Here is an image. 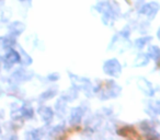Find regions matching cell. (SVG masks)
Returning <instances> with one entry per match:
<instances>
[{
	"mask_svg": "<svg viewBox=\"0 0 160 140\" xmlns=\"http://www.w3.org/2000/svg\"><path fill=\"white\" fill-rule=\"evenodd\" d=\"M121 65L120 62L118 61L116 59H111V60H108L107 62L104 64L103 66V70L107 75L112 77H118L120 76L121 74Z\"/></svg>",
	"mask_w": 160,
	"mask_h": 140,
	"instance_id": "1",
	"label": "cell"
},
{
	"mask_svg": "<svg viewBox=\"0 0 160 140\" xmlns=\"http://www.w3.org/2000/svg\"><path fill=\"white\" fill-rule=\"evenodd\" d=\"M21 60L20 54L14 51H10L5 57V65L7 68H11L14 62H19Z\"/></svg>",
	"mask_w": 160,
	"mask_h": 140,
	"instance_id": "2",
	"label": "cell"
},
{
	"mask_svg": "<svg viewBox=\"0 0 160 140\" xmlns=\"http://www.w3.org/2000/svg\"><path fill=\"white\" fill-rule=\"evenodd\" d=\"M158 9H159V5H158L157 2H151V3H148V5H145L139 12L140 13L147 14L148 17L152 18V17L158 12Z\"/></svg>",
	"mask_w": 160,
	"mask_h": 140,
	"instance_id": "3",
	"label": "cell"
},
{
	"mask_svg": "<svg viewBox=\"0 0 160 140\" xmlns=\"http://www.w3.org/2000/svg\"><path fill=\"white\" fill-rule=\"evenodd\" d=\"M40 114L42 115L43 119L47 123L51 122L52 118H53V112H52L51 109H48V107H42V109H40Z\"/></svg>",
	"mask_w": 160,
	"mask_h": 140,
	"instance_id": "4",
	"label": "cell"
},
{
	"mask_svg": "<svg viewBox=\"0 0 160 140\" xmlns=\"http://www.w3.org/2000/svg\"><path fill=\"white\" fill-rule=\"evenodd\" d=\"M81 117H82V111H81V109H73L72 112H71V123L77 124V123L80 122Z\"/></svg>",
	"mask_w": 160,
	"mask_h": 140,
	"instance_id": "5",
	"label": "cell"
},
{
	"mask_svg": "<svg viewBox=\"0 0 160 140\" xmlns=\"http://www.w3.org/2000/svg\"><path fill=\"white\" fill-rule=\"evenodd\" d=\"M24 30V25L22 23H19V22H14L13 24L10 27V31L14 34H19Z\"/></svg>",
	"mask_w": 160,
	"mask_h": 140,
	"instance_id": "6",
	"label": "cell"
},
{
	"mask_svg": "<svg viewBox=\"0 0 160 140\" xmlns=\"http://www.w3.org/2000/svg\"><path fill=\"white\" fill-rule=\"evenodd\" d=\"M149 51H150V56L152 59L155 60H158V58H159V48H158L157 46H151L150 48H149Z\"/></svg>",
	"mask_w": 160,
	"mask_h": 140,
	"instance_id": "7",
	"label": "cell"
},
{
	"mask_svg": "<svg viewBox=\"0 0 160 140\" xmlns=\"http://www.w3.org/2000/svg\"><path fill=\"white\" fill-rule=\"evenodd\" d=\"M21 113H22V115L24 116V117H27V118H31L32 116H33V111H32V109H31V107H28V106L22 107V109H21Z\"/></svg>",
	"mask_w": 160,
	"mask_h": 140,
	"instance_id": "8",
	"label": "cell"
},
{
	"mask_svg": "<svg viewBox=\"0 0 160 140\" xmlns=\"http://www.w3.org/2000/svg\"><path fill=\"white\" fill-rule=\"evenodd\" d=\"M149 41H151V37H142V38H139V40L136 41V46L137 47H142L145 44H146L147 42H149Z\"/></svg>",
	"mask_w": 160,
	"mask_h": 140,
	"instance_id": "9",
	"label": "cell"
}]
</instances>
